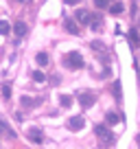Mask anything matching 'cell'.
I'll use <instances>...</instances> for the list:
<instances>
[{
  "label": "cell",
  "mask_w": 140,
  "mask_h": 149,
  "mask_svg": "<svg viewBox=\"0 0 140 149\" xmlns=\"http://www.w3.org/2000/svg\"><path fill=\"white\" fill-rule=\"evenodd\" d=\"M94 132H96V136H98V140H101V145H112L114 140H116V136H114L105 125H96V130H94Z\"/></svg>",
  "instance_id": "cell-1"
},
{
  "label": "cell",
  "mask_w": 140,
  "mask_h": 149,
  "mask_svg": "<svg viewBox=\"0 0 140 149\" xmlns=\"http://www.w3.org/2000/svg\"><path fill=\"white\" fill-rule=\"evenodd\" d=\"M2 97H5V99L11 97V88H9V86H5V88H2Z\"/></svg>",
  "instance_id": "cell-20"
},
{
  "label": "cell",
  "mask_w": 140,
  "mask_h": 149,
  "mask_svg": "<svg viewBox=\"0 0 140 149\" xmlns=\"http://www.w3.org/2000/svg\"><path fill=\"white\" fill-rule=\"evenodd\" d=\"M26 31H28L26 24H24L22 20H18V22H15V26H13V33H15L18 37H24V35H26Z\"/></svg>",
  "instance_id": "cell-6"
},
{
  "label": "cell",
  "mask_w": 140,
  "mask_h": 149,
  "mask_svg": "<svg viewBox=\"0 0 140 149\" xmlns=\"http://www.w3.org/2000/svg\"><path fill=\"white\" fill-rule=\"evenodd\" d=\"M0 132H7L9 136H13V132H11V130H9V127H7L5 123H2V121H0Z\"/></svg>",
  "instance_id": "cell-19"
},
{
  "label": "cell",
  "mask_w": 140,
  "mask_h": 149,
  "mask_svg": "<svg viewBox=\"0 0 140 149\" xmlns=\"http://www.w3.org/2000/svg\"><path fill=\"white\" fill-rule=\"evenodd\" d=\"M110 13H114V15L123 13V2H114V5H110Z\"/></svg>",
  "instance_id": "cell-11"
},
{
  "label": "cell",
  "mask_w": 140,
  "mask_h": 149,
  "mask_svg": "<svg viewBox=\"0 0 140 149\" xmlns=\"http://www.w3.org/2000/svg\"><path fill=\"white\" fill-rule=\"evenodd\" d=\"M59 101H61V107H70L72 105V97H70V94H61Z\"/></svg>",
  "instance_id": "cell-12"
},
{
  "label": "cell",
  "mask_w": 140,
  "mask_h": 149,
  "mask_svg": "<svg viewBox=\"0 0 140 149\" xmlns=\"http://www.w3.org/2000/svg\"><path fill=\"white\" fill-rule=\"evenodd\" d=\"M66 64H68V68L79 70V68H83V57H81L77 51H72V53H68V55H66Z\"/></svg>",
  "instance_id": "cell-2"
},
{
  "label": "cell",
  "mask_w": 140,
  "mask_h": 149,
  "mask_svg": "<svg viewBox=\"0 0 140 149\" xmlns=\"http://www.w3.org/2000/svg\"><path fill=\"white\" fill-rule=\"evenodd\" d=\"M64 26H66V31H68V33H72V35H79V29H77V22H75V20H66V22H64Z\"/></svg>",
  "instance_id": "cell-7"
},
{
  "label": "cell",
  "mask_w": 140,
  "mask_h": 149,
  "mask_svg": "<svg viewBox=\"0 0 140 149\" xmlns=\"http://www.w3.org/2000/svg\"><path fill=\"white\" fill-rule=\"evenodd\" d=\"M121 114H116V112H107V116H105V121H107V125H118L121 123Z\"/></svg>",
  "instance_id": "cell-8"
},
{
  "label": "cell",
  "mask_w": 140,
  "mask_h": 149,
  "mask_svg": "<svg viewBox=\"0 0 140 149\" xmlns=\"http://www.w3.org/2000/svg\"><path fill=\"white\" fill-rule=\"evenodd\" d=\"M79 103H81V107H90L94 103V94H90V92H83L79 97Z\"/></svg>",
  "instance_id": "cell-5"
},
{
  "label": "cell",
  "mask_w": 140,
  "mask_h": 149,
  "mask_svg": "<svg viewBox=\"0 0 140 149\" xmlns=\"http://www.w3.org/2000/svg\"><path fill=\"white\" fill-rule=\"evenodd\" d=\"M92 48H96V51H101V48H103V44H101V42H92Z\"/></svg>",
  "instance_id": "cell-22"
},
{
  "label": "cell",
  "mask_w": 140,
  "mask_h": 149,
  "mask_svg": "<svg viewBox=\"0 0 140 149\" xmlns=\"http://www.w3.org/2000/svg\"><path fill=\"white\" fill-rule=\"evenodd\" d=\"M114 97L121 99V86H118V84H114Z\"/></svg>",
  "instance_id": "cell-21"
},
{
  "label": "cell",
  "mask_w": 140,
  "mask_h": 149,
  "mask_svg": "<svg viewBox=\"0 0 140 149\" xmlns=\"http://www.w3.org/2000/svg\"><path fill=\"white\" fill-rule=\"evenodd\" d=\"M11 33V24L7 20H0V35H9Z\"/></svg>",
  "instance_id": "cell-10"
},
{
  "label": "cell",
  "mask_w": 140,
  "mask_h": 149,
  "mask_svg": "<svg viewBox=\"0 0 140 149\" xmlns=\"http://www.w3.org/2000/svg\"><path fill=\"white\" fill-rule=\"evenodd\" d=\"M90 20H92V13H88L85 9H79V11H77V22H81V24H90Z\"/></svg>",
  "instance_id": "cell-4"
},
{
  "label": "cell",
  "mask_w": 140,
  "mask_h": 149,
  "mask_svg": "<svg viewBox=\"0 0 140 149\" xmlns=\"http://www.w3.org/2000/svg\"><path fill=\"white\" fill-rule=\"evenodd\" d=\"M90 26H92V31H98V29H101V18H98V15H92Z\"/></svg>",
  "instance_id": "cell-14"
},
{
  "label": "cell",
  "mask_w": 140,
  "mask_h": 149,
  "mask_svg": "<svg viewBox=\"0 0 140 149\" xmlns=\"http://www.w3.org/2000/svg\"><path fill=\"white\" fill-rule=\"evenodd\" d=\"M28 140H33V143H42V132L40 130H28Z\"/></svg>",
  "instance_id": "cell-9"
},
{
  "label": "cell",
  "mask_w": 140,
  "mask_h": 149,
  "mask_svg": "<svg viewBox=\"0 0 140 149\" xmlns=\"http://www.w3.org/2000/svg\"><path fill=\"white\" fill-rule=\"evenodd\" d=\"M94 5H96L98 9H105V7L110 5V0H94Z\"/></svg>",
  "instance_id": "cell-17"
},
{
  "label": "cell",
  "mask_w": 140,
  "mask_h": 149,
  "mask_svg": "<svg viewBox=\"0 0 140 149\" xmlns=\"http://www.w3.org/2000/svg\"><path fill=\"white\" fill-rule=\"evenodd\" d=\"M129 40H131L134 44H138V42H140V35H138V31H129Z\"/></svg>",
  "instance_id": "cell-16"
},
{
  "label": "cell",
  "mask_w": 140,
  "mask_h": 149,
  "mask_svg": "<svg viewBox=\"0 0 140 149\" xmlns=\"http://www.w3.org/2000/svg\"><path fill=\"white\" fill-rule=\"evenodd\" d=\"M20 101H22V105H24V107H31V105H33V99H28V97H22Z\"/></svg>",
  "instance_id": "cell-18"
},
{
  "label": "cell",
  "mask_w": 140,
  "mask_h": 149,
  "mask_svg": "<svg viewBox=\"0 0 140 149\" xmlns=\"http://www.w3.org/2000/svg\"><path fill=\"white\" fill-rule=\"evenodd\" d=\"M20 2H24V5H26V2H28V0H20Z\"/></svg>",
  "instance_id": "cell-24"
},
{
  "label": "cell",
  "mask_w": 140,
  "mask_h": 149,
  "mask_svg": "<svg viewBox=\"0 0 140 149\" xmlns=\"http://www.w3.org/2000/svg\"><path fill=\"white\" fill-rule=\"evenodd\" d=\"M35 59H37L40 66H46V64H48V55H46V53H37V55H35Z\"/></svg>",
  "instance_id": "cell-15"
},
{
  "label": "cell",
  "mask_w": 140,
  "mask_h": 149,
  "mask_svg": "<svg viewBox=\"0 0 140 149\" xmlns=\"http://www.w3.org/2000/svg\"><path fill=\"white\" fill-rule=\"evenodd\" d=\"M83 125H85L83 116H70V118H68V130H72V132L83 130Z\"/></svg>",
  "instance_id": "cell-3"
},
{
  "label": "cell",
  "mask_w": 140,
  "mask_h": 149,
  "mask_svg": "<svg viewBox=\"0 0 140 149\" xmlns=\"http://www.w3.org/2000/svg\"><path fill=\"white\" fill-rule=\"evenodd\" d=\"M33 79L37 81V84H44V81H46V74H44L42 70H33Z\"/></svg>",
  "instance_id": "cell-13"
},
{
  "label": "cell",
  "mask_w": 140,
  "mask_h": 149,
  "mask_svg": "<svg viewBox=\"0 0 140 149\" xmlns=\"http://www.w3.org/2000/svg\"><path fill=\"white\" fill-rule=\"evenodd\" d=\"M64 2H66V5H70V7H72V5H79V0H64Z\"/></svg>",
  "instance_id": "cell-23"
}]
</instances>
